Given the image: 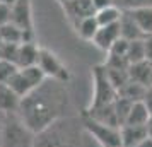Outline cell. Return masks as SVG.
I'll use <instances>...</instances> for the list:
<instances>
[{
    "mask_svg": "<svg viewBox=\"0 0 152 147\" xmlns=\"http://www.w3.org/2000/svg\"><path fill=\"white\" fill-rule=\"evenodd\" d=\"M21 121L29 132H43L56 120L60 113L58 98L45 91V84L21 101Z\"/></svg>",
    "mask_w": 152,
    "mask_h": 147,
    "instance_id": "obj_1",
    "label": "cell"
},
{
    "mask_svg": "<svg viewBox=\"0 0 152 147\" xmlns=\"http://www.w3.org/2000/svg\"><path fill=\"white\" fill-rule=\"evenodd\" d=\"M46 80V75L43 74V70L38 65L33 67H26V69H19L14 75L10 77L7 84L14 89V92L21 99L28 98L29 94H33L36 89H39Z\"/></svg>",
    "mask_w": 152,
    "mask_h": 147,
    "instance_id": "obj_2",
    "label": "cell"
},
{
    "mask_svg": "<svg viewBox=\"0 0 152 147\" xmlns=\"http://www.w3.org/2000/svg\"><path fill=\"white\" fill-rule=\"evenodd\" d=\"M116 98H118V92L110 82L106 67H96L94 69V94H92V101H91L87 111L111 105V103H115Z\"/></svg>",
    "mask_w": 152,
    "mask_h": 147,
    "instance_id": "obj_3",
    "label": "cell"
},
{
    "mask_svg": "<svg viewBox=\"0 0 152 147\" xmlns=\"http://www.w3.org/2000/svg\"><path fill=\"white\" fill-rule=\"evenodd\" d=\"M84 128L94 137L103 147H123L121 144V132L116 127H110L99 123L91 116L84 118Z\"/></svg>",
    "mask_w": 152,
    "mask_h": 147,
    "instance_id": "obj_4",
    "label": "cell"
},
{
    "mask_svg": "<svg viewBox=\"0 0 152 147\" xmlns=\"http://www.w3.org/2000/svg\"><path fill=\"white\" fill-rule=\"evenodd\" d=\"M38 67L43 70V74L46 75V79H51V80L60 82V84H63L65 80H69V77H70L69 70L60 62V58L46 48H39Z\"/></svg>",
    "mask_w": 152,
    "mask_h": 147,
    "instance_id": "obj_5",
    "label": "cell"
},
{
    "mask_svg": "<svg viewBox=\"0 0 152 147\" xmlns=\"http://www.w3.org/2000/svg\"><path fill=\"white\" fill-rule=\"evenodd\" d=\"M63 9L69 14L70 19L74 21V24L96 14L92 0H67V2H63Z\"/></svg>",
    "mask_w": 152,
    "mask_h": 147,
    "instance_id": "obj_6",
    "label": "cell"
},
{
    "mask_svg": "<svg viewBox=\"0 0 152 147\" xmlns=\"http://www.w3.org/2000/svg\"><path fill=\"white\" fill-rule=\"evenodd\" d=\"M29 132L26 127L22 125V121H12L7 123L4 139H2V147H29L28 139H24V133Z\"/></svg>",
    "mask_w": 152,
    "mask_h": 147,
    "instance_id": "obj_7",
    "label": "cell"
},
{
    "mask_svg": "<svg viewBox=\"0 0 152 147\" xmlns=\"http://www.w3.org/2000/svg\"><path fill=\"white\" fill-rule=\"evenodd\" d=\"M120 38H121V33H120V22H118V24H111V26H101L97 29L92 43L99 50H103V51L108 53Z\"/></svg>",
    "mask_w": 152,
    "mask_h": 147,
    "instance_id": "obj_8",
    "label": "cell"
},
{
    "mask_svg": "<svg viewBox=\"0 0 152 147\" xmlns=\"http://www.w3.org/2000/svg\"><path fill=\"white\" fill-rule=\"evenodd\" d=\"M126 72H128V79L132 82H137L144 87L152 86V63H149L147 60L130 65Z\"/></svg>",
    "mask_w": 152,
    "mask_h": 147,
    "instance_id": "obj_9",
    "label": "cell"
},
{
    "mask_svg": "<svg viewBox=\"0 0 152 147\" xmlns=\"http://www.w3.org/2000/svg\"><path fill=\"white\" fill-rule=\"evenodd\" d=\"M38 58H39V46L36 43H21L17 50L15 65L19 69L33 67V65H38Z\"/></svg>",
    "mask_w": 152,
    "mask_h": 147,
    "instance_id": "obj_10",
    "label": "cell"
},
{
    "mask_svg": "<svg viewBox=\"0 0 152 147\" xmlns=\"http://www.w3.org/2000/svg\"><path fill=\"white\" fill-rule=\"evenodd\" d=\"M22 99L14 92V89L9 84H0V111L2 113H15L21 108Z\"/></svg>",
    "mask_w": 152,
    "mask_h": 147,
    "instance_id": "obj_11",
    "label": "cell"
},
{
    "mask_svg": "<svg viewBox=\"0 0 152 147\" xmlns=\"http://www.w3.org/2000/svg\"><path fill=\"white\" fill-rule=\"evenodd\" d=\"M121 132V144L123 147H135L145 139H149L147 135V128L138 125H123L120 128Z\"/></svg>",
    "mask_w": 152,
    "mask_h": 147,
    "instance_id": "obj_12",
    "label": "cell"
},
{
    "mask_svg": "<svg viewBox=\"0 0 152 147\" xmlns=\"http://www.w3.org/2000/svg\"><path fill=\"white\" fill-rule=\"evenodd\" d=\"M133 22L137 24V28L140 29V33L144 34V38L152 34V7H144V9H132L126 10Z\"/></svg>",
    "mask_w": 152,
    "mask_h": 147,
    "instance_id": "obj_13",
    "label": "cell"
},
{
    "mask_svg": "<svg viewBox=\"0 0 152 147\" xmlns=\"http://www.w3.org/2000/svg\"><path fill=\"white\" fill-rule=\"evenodd\" d=\"M12 22L22 31H31V17H29L28 0H17L12 5Z\"/></svg>",
    "mask_w": 152,
    "mask_h": 147,
    "instance_id": "obj_14",
    "label": "cell"
},
{
    "mask_svg": "<svg viewBox=\"0 0 152 147\" xmlns=\"http://www.w3.org/2000/svg\"><path fill=\"white\" fill-rule=\"evenodd\" d=\"M151 118V113L147 110V106L144 105V101H137L133 103L130 108V113L126 116L125 125H138V127H145L147 121Z\"/></svg>",
    "mask_w": 152,
    "mask_h": 147,
    "instance_id": "obj_15",
    "label": "cell"
},
{
    "mask_svg": "<svg viewBox=\"0 0 152 147\" xmlns=\"http://www.w3.org/2000/svg\"><path fill=\"white\" fill-rule=\"evenodd\" d=\"M121 15H123V10L113 4V5H108V7L96 10L94 17H96L99 26H111V24H118Z\"/></svg>",
    "mask_w": 152,
    "mask_h": 147,
    "instance_id": "obj_16",
    "label": "cell"
},
{
    "mask_svg": "<svg viewBox=\"0 0 152 147\" xmlns=\"http://www.w3.org/2000/svg\"><path fill=\"white\" fill-rule=\"evenodd\" d=\"M120 33H121V38L126 41H135V39L144 38V34L140 33V29L137 28V24L133 22V19L126 10H123V15L120 19Z\"/></svg>",
    "mask_w": 152,
    "mask_h": 147,
    "instance_id": "obj_17",
    "label": "cell"
},
{
    "mask_svg": "<svg viewBox=\"0 0 152 147\" xmlns=\"http://www.w3.org/2000/svg\"><path fill=\"white\" fill-rule=\"evenodd\" d=\"M147 89H149V87H144V86L137 84V82L128 80V82L118 91V96H120V98L128 99V101H132V103H137V101H142V99H144Z\"/></svg>",
    "mask_w": 152,
    "mask_h": 147,
    "instance_id": "obj_18",
    "label": "cell"
},
{
    "mask_svg": "<svg viewBox=\"0 0 152 147\" xmlns=\"http://www.w3.org/2000/svg\"><path fill=\"white\" fill-rule=\"evenodd\" d=\"M99 28H101V26L97 24L94 15L86 17V19H82V21H79L75 24V29H77V33H79V36H80L82 39H86V41H92Z\"/></svg>",
    "mask_w": 152,
    "mask_h": 147,
    "instance_id": "obj_19",
    "label": "cell"
},
{
    "mask_svg": "<svg viewBox=\"0 0 152 147\" xmlns=\"http://www.w3.org/2000/svg\"><path fill=\"white\" fill-rule=\"evenodd\" d=\"M22 36H24V31L19 26H15L14 22H9V24L0 28V38H2L4 43H15V45H19V43H22Z\"/></svg>",
    "mask_w": 152,
    "mask_h": 147,
    "instance_id": "obj_20",
    "label": "cell"
},
{
    "mask_svg": "<svg viewBox=\"0 0 152 147\" xmlns=\"http://www.w3.org/2000/svg\"><path fill=\"white\" fill-rule=\"evenodd\" d=\"M126 60H128L130 65L138 63V62H144L145 60V41H144V38H142V39L130 41L128 51H126Z\"/></svg>",
    "mask_w": 152,
    "mask_h": 147,
    "instance_id": "obj_21",
    "label": "cell"
},
{
    "mask_svg": "<svg viewBox=\"0 0 152 147\" xmlns=\"http://www.w3.org/2000/svg\"><path fill=\"white\" fill-rule=\"evenodd\" d=\"M132 105H133L132 101H128V99H125V98H120V96L115 99L113 106H115V111H116V116H118V121H120V127L125 125L126 116H128V113H130Z\"/></svg>",
    "mask_w": 152,
    "mask_h": 147,
    "instance_id": "obj_22",
    "label": "cell"
},
{
    "mask_svg": "<svg viewBox=\"0 0 152 147\" xmlns=\"http://www.w3.org/2000/svg\"><path fill=\"white\" fill-rule=\"evenodd\" d=\"M17 70H19V67L15 63L7 62V60H0V84H7Z\"/></svg>",
    "mask_w": 152,
    "mask_h": 147,
    "instance_id": "obj_23",
    "label": "cell"
},
{
    "mask_svg": "<svg viewBox=\"0 0 152 147\" xmlns=\"http://www.w3.org/2000/svg\"><path fill=\"white\" fill-rule=\"evenodd\" d=\"M19 45H21V43H19ZM19 45H15V43H4V45L0 46V60H7V62L15 63Z\"/></svg>",
    "mask_w": 152,
    "mask_h": 147,
    "instance_id": "obj_24",
    "label": "cell"
},
{
    "mask_svg": "<svg viewBox=\"0 0 152 147\" xmlns=\"http://www.w3.org/2000/svg\"><path fill=\"white\" fill-rule=\"evenodd\" d=\"M128 45H130V41H126V39H123V38H120L115 45H113V48L108 51L111 56H120V58H126V51H128ZM128 62V60H126Z\"/></svg>",
    "mask_w": 152,
    "mask_h": 147,
    "instance_id": "obj_25",
    "label": "cell"
},
{
    "mask_svg": "<svg viewBox=\"0 0 152 147\" xmlns=\"http://www.w3.org/2000/svg\"><path fill=\"white\" fill-rule=\"evenodd\" d=\"M121 5H123L125 10L144 9V7H152V0H121Z\"/></svg>",
    "mask_w": 152,
    "mask_h": 147,
    "instance_id": "obj_26",
    "label": "cell"
},
{
    "mask_svg": "<svg viewBox=\"0 0 152 147\" xmlns=\"http://www.w3.org/2000/svg\"><path fill=\"white\" fill-rule=\"evenodd\" d=\"M12 22V7L0 2V28Z\"/></svg>",
    "mask_w": 152,
    "mask_h": 147,
    "instance_id": "obj_27",
    "label": "cell"
},
{
    "mask_svg": "<svg viewBox=\"0 0 152 147\" xmlns=\"http://www.w3.org/2000/svg\"><path fill=\"white\" fill-rule=\"evenodd\" d=\"M144 41H145V60L152 63V34L144 38Z\"/></svg>",
    "mask_w": 152,
    "mask_h": 147,
    "instance_id": "obj_28",
    "label": "cell"
},
{
    "mask_svg": "<svg viewBox=\"0 0 152 147\" xmlns=\"http://www.w3.org/2000/svg\"><path fill=\"white\" fill-rule=\"evenodd\" d=\"M142 101H144V105L147 106L149 113L152 115V86L147 89V91H145V96H144V99H142Z\"/></svg>",
    "mask_w": 152,
    "mask_h": 147,
    "instance_id": "obj_29",
    "label": "cell"
},
{
    "mask_svg": "<svg viewBox=\"0 0 152 147\" xmlns=\"http://www.w3.org/2000/svg\"><path fill=\"white\" fill-rule=\"evenodd\" d=\"M92 4H94V9L99 10V9H104V7H108V5H113L115 2L113 0H92Z\"/></svg>",
    "mask_w": 152,
    "mask_h": 147,
    "instance_id": "obj_30",
    "label": "cell"
},
{
    "mask_svg": "<svg viewBox=\"0 0 152 147\" xmlns=\"http://www.w3.org/2000/svg\"><path fill=\"white\" fill-rule=\"evenodd\" d=\"M145 128H147V135H149V139H152V115H151V118H149V121H147Z\"/></svg>",
    "mask_w": 152,
    "mask_h": 147,
    "instance_id": "obj_31",
    "label": "cell"
},
{
    "mask_svg": "<svg viewBox=\"0 0 152 147\" xmlns=\"http://www.w3.org/2000/svg\"><path fill=\"white\" fill-rule=\"evenodd\" d=\"M135 147H152V139H145L144 142H140V144L135 146Z\"/></svg>",
    "mask_w": 152,
    "mask_h": 147,
    "instance_id": "obj_32",
    "label": "cell"
},
{
    "mask_svg": "<svg viewBox=\"0 0 152 147\" xmlns=\"http://www.w3.org/2000/svg\"><path fill=\"white\" fill-rule=\"evenodd\" d=\"M0 2H2V4H7V5H10V7H12L17 0H0Z\"/></svg>",
    "mask_w": 152,
    "mask_h": 147,
    "instance_id": "obj_33",
    "label": "cell"
},
{
    "mask_svg": "<svg viewBox=\"0 0 152 147\" xmlns=\"http://www.w3.org/2000/svg\"><path fill=\"white\" fill-rule=\"evenodd\" d=\"M2 45H4V41H2V38H0V46H2Z\"/></svg>",
    "mask_w": 152,
    "mask_h": 147,
    "instance_id": "obj_34",
    "label": "cell"
},
{
    "mask_svg": "<svg viewBox=\"0 0 152 147\" xmlns=\"http://www.w3.org/2000/svg\"><path fill=\"white\" fill-rule=\"evenodd\" d=\"M63 2H67V0H62V4H63Z\"/></svg>",
    "mask_w": 152,
    "mask_h": 147,
    "instance_id": "obj_35",
    "label": "cell"
}]
</instances>
